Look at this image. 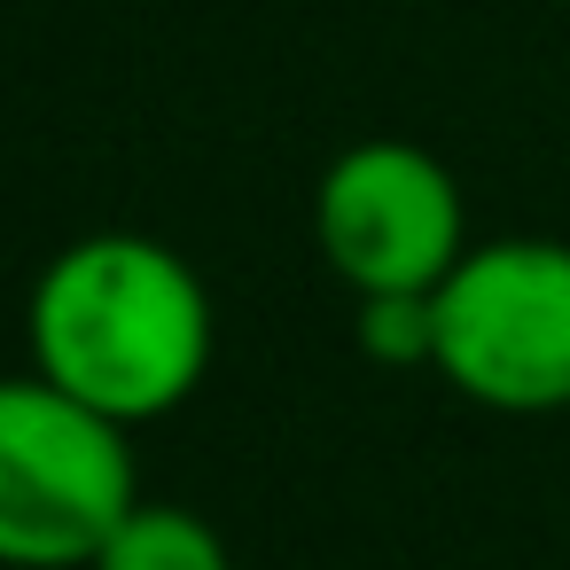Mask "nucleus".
<instances>
[{
    "instance_id": "obj_3",
    "label": "nucleus",
    "mask_w": 570,
    "mask_h": 570,
    "mask_svg": "<svg viewBox=\"0 0 570 570\" xmlns=\"http://www.w3.org/2000/svg\"><path fill=\"white\" fill-rule=\"evenodd\" d=\"M484 414H562L570 406V243L508 235L461 250L438 282V360Z\"/></svg>"
},
{
    "instance_id": "obj_4",
    "label": "nucleus",
    "mask_w": 570,
    "mask_h": 570,
    "mask_svg": "<svg viewBox=\"0 0 570 570\" xmlns=\"http://www.w3.org/2000/svg\"><path fill=\"white\" fill-rule=\"evenodd\" d=\"M313 243L352 297L438 289L469 250L461 188L414 141H360L313 188Z\"/></svg>"
},
{
    "instance_id": "obj_6",
    "label": "nucleus",
    "mask_w": 570,
    "mask_h": 570,
    "mask_svg": "<svg viewBox=\"0 0 570 570\" xmlns=\"http://www.w3.org/2000/svg\"><path fill=\"white\" fill-rule=\"evenodd\" d=\"M352 336H360V352L375 367H430L438 360V289H375V297H360Z\"/></svg>"
},
{
    "instance_id": "obj_1",
    "label": "nucleus",
    "mask_w": 570,
    "mask_h": 570,
    "mask_svg": "<svg viewBox=\"0 0 570 570\" xmlns=\"http://www.w3.org/2000/svg\"><path fill=\"white\" fill-rule=\"evenodd\" d=\"M219 313L204 274L157 235H79L24 297V352L95 414L141 430L196 399L212 375Z\"/></svg>"
},
{
    "instance_id": "obj_5",
    "label": "nucleus",
    "mask_w": 570,
    "mask_h": 570,
    "mask_svg": "<svg viewBox=\"0 0 570 570\" xmlns=\"http://www.w3.org/2000/svg\"><path fill=\"white\" fill-rule=\"evenodd\" d=\"M87 570H235V554L212 531V515L173 508V500H134Z\"/></svg>"
},
{
    "instance_id": "obj_2",
    "label": "nucleus",
    "mask_w": 570,
    "mask_h": 570,
    "mask_svg": "<svg viewBox=\"0 0 570 570\" xmlns=\"http://www.w3.org/2000/svg\"><path fill=\"white\" fill-rule=\"evenodd\" d=\"M134 430L63 383L0 375V570H87L141 500Z\"/></svg>"
}]
</instances>
